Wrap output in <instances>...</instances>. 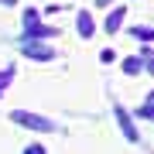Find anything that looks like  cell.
Segmentation results:
<instances>
[{
  "instance_id": "cell-1",
  "label": "cell",
  "mask_w": 154,
  "mask_h": 154,
  "mask_svg": "<svg viewBox=\"0 0 154 154\" xmlns=\"http://www.w3.org/2000/svg\"><path fill=\"white\" fill-rule=\"evenodd\" d=\"M14 120H17V123H24V127H34V130H51V123H48V120H41V116H31V113H14Z\"/></svg>"
},
{
  "instance_id": "cell-2",
  "label": "cell",
  "mask_w": 154,
  "mask_h": 154,
  "mask_svg": "<svg viewBox=\"0 0 154 154\" xmlns=\"http://www.w3.org/2000/svg\"><path fill=\"white\" fill-rule=\"evenodd\" d=\"M79 31H82V34H93V21H89V14L79 17Z\"/></svg>"
},
{
  "instance_id": "cell-3",
  "label": "cell",
  "mask_w": 154,
  "mask_h": 154,
  "mask_svg": "<svg viewBox=\"0 0 154 154\" xmlns=\"http://www.w3.org/2000/svg\"><path fill=\"white\" fill-rule=\"evenodd\" d=\"M4 4H14V0H4Z\"/></svg>"
}]
</instances>
